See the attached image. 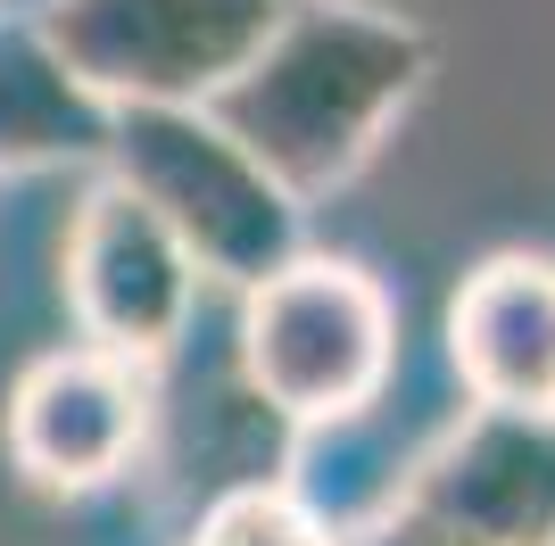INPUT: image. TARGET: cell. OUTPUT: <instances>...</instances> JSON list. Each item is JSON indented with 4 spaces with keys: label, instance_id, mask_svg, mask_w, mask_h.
Instances as JSON below:
<instances>
[{
    "label": "cell",
    "instance_id": "obj_1",
    "mask_svg": "<svg viewBox=\"0 0 555 546\" xmlns=\"http://www.w3.org/2000/svg\"><path fill=\"white\" fill-rule=\"evenodd\" d=\"M431 75V34L373 0H291L249 67L208 108L249 141V158L299 199L340 191L382 150Z\"/></svg>",
    "mask_w": 555,
    "mask_h": 546
},
{
    "label": "cell",
    "instance_id": "obj_11",
    "mask_svg": "<svg viewBox=\"0 0 555 546\" xmlns=\"http://www.w3.org/2000/svg\"><path fill=\"white\" fill-rule=\"evenodd\" d=\"M332 546H456V538H448L440 522H423L406 497H390L382 514H365V522H340Z\"/></svg>",
    "mask_w": 555,
    "mask_h": 546
},
{
    "label": "cell",
    "instance_id": "obj_9",
    "mask_svg": "<svg viewBox=\"0 0 555 546\" xmlns=\"http://www.w3.org/2000/svg\"><path fill=\"white\" fill-rule=\"evenodd\" d=\"M116 108L42 42V25H0V174L108 158Z\"/></svg>",
    "mask_w": 555,
    "mask_h": 546
},
{
    "label": "cell",
    "instance_id": "obj_3",
    "mask_svg": "<svg viewBox=\"0 0 555 546\" xmlns=\"http://www.w3.org/2000/svg\"><path fill=\"white\" fill-rule=\"evenodd\" d=\"M108 174L175 224L208 282L249 290L307 249V199L266 174L216 108H116Z\"/></svg>",
    "mask_w": 555,
    "mask_h": 546
},
{
    "label": "cell",
    "instance_id": "obj_8",
    "mask_svg": "<svg viewBox=\"0 0 555 546\" xmlns=\"http://www.w3.org/2000/svg\"><path fill=\"white\" fill-rule=\"evenodd\" d=\"M448 364L473 406L555 414V257L506 249L448 298Z\"/></svg>",
    "mask_w": 555,
    "mask_h": 546
},
{
    "label": "cell",
    "instance_id": "obj_2",
    "mask_svg": "<svg viewBox=\"0 0 555 546\" xmlns=\"http://www.w3.org/2000/svg\"><path fill=\"white\" fill-rule=\"evenodd\" d=\"M398 364V315L348 257H291L241 290V381L274 422L324 431L382 406Z\"/></svg>",
    "mask_w": 555,
    "mask_h": 546
},
{
    "label": "cell",
    "instance_id": "obj_4",
    "mask_svg": "<svg viewBox=\"0 0 555 546\" xmlns=\"http://www.w3.org/2000/svg\"><path fill=\"white\" fill-rule=\"evenodd\" d=\"M291 0H42L34 25L108 108H208Z\"/></svg>",
    "mask_w": 555,
    "mask_h": 546
},
{
    "label": "cell",
    "instance_id": "obj_10",
    "mask_svg": "<svg viewBox=\"0 0 555 546\" xmlns=\"http://www.w3.org/2000/svg\"><path fill=\"white\" fill-rule=\"evenodd\" d=\"M199 546H332V522H315V505L282 489H232L208 505Z\"/></svg>",
    "mask_w": 555,
    "mask_h": 546
},
{
    "label": "cell",
    "instance_id": "obj_7",
    "mask_svg": "<svg viewBox=\"0 0 555 546\" xmlns=\"http://www.w3.org/2000/svg\"><path fill=\"white\" fill-rule=\"evenodd\" d=\"M398 497L456 546H555V414L473 406L406 464Z\"/></svg>",
    "mask_w": 555,
    "mask_h": 546
},
{
    "label": "cell",
    "instance_id": "obj_6",
    "mask_svg": "<svg viewBox=\"0 0 555 546\" xmlns=\"http://www.w3.org/2000/svg\"><path fill=\"white\" fill-rule=\"evenodd\" d=\"M150 439V364L108 348H59L9 389V464L50 497H92L133 472Z\"/></svg>",
    "mask_w": 555,
    "mask_h": 546
},
{
    "label": "cell",
    "instance_id": "obj_5",
    "mask_svg": "<svg viewBox=\"0 0 555 546\" xmlns=\"http://www.w3.org/2000/svg\"><path fill=\"white\" fill-rule=\"evenodd\" d=\"M67 307L92 348L133 364H158L199 307V257L125 174H100L67 224Z\"/></svg>",
    "mask_w": 555,
    "mask_h": 546
}]
</instances>
